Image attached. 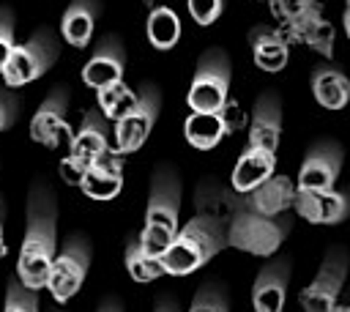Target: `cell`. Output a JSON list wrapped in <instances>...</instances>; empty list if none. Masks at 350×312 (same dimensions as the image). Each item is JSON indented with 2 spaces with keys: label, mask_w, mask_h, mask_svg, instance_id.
<instances>
[{
  "label": "cell",
  "mask_w": 350,
  "mask_h": 312,
  "mask_svg": "<svg viewBox=\"0 0 350 312\" xmlns=\"http://www.w3.org/2000/svg\"><path fill=\"white\" fill-rule=\"evenodd\" d=\"M230 96V57L224 49H208L200 55L186 101L191 112H221Z\"/></svg>",
  "instance_id": "obj_6"
},
{
  "label": "cell",
  "mask_w": 350,
  "mask_h": 312,
  "mask_svg": "<svg viewBox=\"0 0 350 312\" xmlns=\"http://www.w3.org/2000/svg\"><path fill=\"white\" fill-rule=\"evenodd\" d=\"M276 170V156L262 148H243L241 159L232 167V189L241 194L254 192L260 183H265Z\"/></svg>",
  "instance_id": "obj_18"
},
{
  "label": "cell",
  "mask_w": 350,
  "mask_h": 312,
  "mask_svg": "<svg viewBox=\"0 0 350 312\" xmlns=\"http://www.w3.org/2000/svg\"><path fill=\"white\" fill-rule=\"evenodd\" d=\"M98 312H123V309H120V304H118L115 298H107V301H101Z\"/></svg>",
  "instance_id": "obj_36"
},
{
  "label": "cell",
  "mask_w": 350,
  "mask_h": 312,
  "mask_svg": "<svg viewBox=\"0 0 350 312\" xmlns=\"http://www.w3.org/2000/svg\"><path fill=\"white\" fill-rule=\"evenodd\" d=\"M293 208L312 224H339L350 216V194L336 189H298Z\"/></svg>",
  "instance_id": "obj_12"
},
{
  "label": "cell",
  "mask_w": 350,
  "mask_h": 312,
  "mask_svg": "<svg viewBox=\"0 0 350 312\" xmlns=\"http://www.w3.org/2000/svg\"><path fill=\"white\" fill-rule=\"evenodd\" d=\"M178 211H180V181L178 172L170 164H161L153 172L150 181V197H148V208H145V224H142V244L156 252L164 255L170 249V244L178 235Z\"/></svg>",
  "instance_id": "obj_3"
},
{
  "label": "cell",
  "mask_w": 350,
  "mask_h": 312,
  "mask_svg": "<svg viewBox=\"0 0 350 312\" xmlns=\"http://www.w3.org/2000/svg\"><path fill=\"white\" fill-rule=\"evenodd\" d=\"M126 271H129L131 279H137V282H153V279H159L161 274H167L161 255L150 252V249L142 244L139 235L126 244Z\"/></svg>",
  "instance_id": "obj_25"
},
{
  "label": "cell",
  "mask_w": 350,
  "mask_h": 312,
  "mask_svg": "<svg viewBox=\"0 0 350 312\" xmlns=\"http://www.w3.org/2000/svg\"><path fill=\"white\" fill-rule=\"evenodd\" d=\"M19 107H22V101L11 90H3V96H0V129H11L14 126V118H16Z\"/></svg>",
  "instance_id": "obj_32"
},
{
  "label": "cell",
  "mask_w": 350,
  "mask_h": 312,
  "mask_svg": "<svg viewBox=\"0 0 350 312\" xmlns=\"http://www.w3.org/2000/svg\"><path fill=\"white\" fill-rule=\"evenodd\" d=\"M66 109H68V88L57 85L36 109L30 120V137L46 148H57L63 140H68L71 129L66 123Z\"/></svg>",
  "instance_id": "obj_11"
},
{
  "label": "cell",
  "mask_w": 350,
  "mask_h": 312,
  "mask_svg": "<svg viewBox=\"0 0 350 312\" xmlns=\"http://www.w3.org/2000/svg\"><path fill=\"white\" fill-rule=\"evenodd\" d=\"M295 192H298V186H293V181L287 175L273 172L265 183H260L254 192L246 194V205L265 216H279L295 205Z\"/></svg>",
  "instance_id": "obj_19"
},
{
  "label": "cell",
  "mask_w": 350,
  "mask_h": 312,
  "mask_svg": "<svg viewBox=\"0 0 350 312\" xmlns=\"http://www.w3.org/2000/svg\"><path fill=\"white\" fill-rule=\"evenodd\" d=\"M3 312H38V296L22 279H8L5 309Z\"/></svg>",
  "instance_id": "obj_28"
},
{
  "label": "cell",
  "mask_w": 350,
  "mask_h": 312,
  "mask_svg": "<svg viewBox=\"0 0 350 312\" xmlns=\"http://www.w3.org/2000/svg\"><path fill=\"white\" fill-rule=\"evenodd\" d=\"M252 57H254V66L262 71H282L287 66L290 49L276 30L257 27L252 30Z\"/></svg>",
  "instance_id": "obj_23"
},
{
  "label": "cell",
  "mask_w": 350,
  "mask_h": 312,
  "mask_svg": "<svg viewBox=\"0 0 350 312\" xmlns=\"http://www.w3.org/2000/svg\"><path fill=\"white\" fill-rule=\"evenodd\" d=\"M55 219H57V208H55L52 189L36 181L27 197V230H25L19 260H16V276L33 290L46 287L49 268L57 257Z\"/></svg>",
  "instance_id": "obj_1"
},
{
  "label": "cell",
  "mask_w": 350,
  "mask_h": 312,
  "mask_svg": "<svg viewBox=\"0 0 350 312\" xmlns=\"http://www.w3.org/2000/svg\"><path fill=\"white\" fill-rule=\"evenodd\" d=\"M227 246H230L227 224L208 213H194V219H189L178 230L175 241L161 255V260H164L167 274L186 276V274L197 271L200 265H205L213 255H219Z\"/></svg>",
  "instance_id": "obj_2"
},
{
  "label": "cell",
  "mask_w": 350,
  "mask_h": 312,
  "mask_svg": "<svg viewBox=\"0 0 350 312\" xmlns=\"http://www.w3.org/2000/svg\"><path fill=\"white\" fill-rule=\"evenodd\" d=\"M287 282H290V260L276 257L265 263L252 285V307L254 312H284L287 298Z\"/></svg>",
  "instance_id": "obj_13"
},
{
  "label": "cell",
  "mask_w": 350,
  "mask_h": 312,
  "mask_svg": "<svg viewBox=\"0 0 350 312\" xmlns=\"http://www.w3.org/2000/svg\"><path fill=\"white\" fill-rule=\"evenodd\" d=\"M96 16H98L96 0H71V5L63 11V22H60V33H63L66 44H71L77 49L88 47L93 38Z\"/></svg>",
  "instance_id": "obj_21"
},
{
  "label": "cell",
  "mask_w": 350,
  "mask_h": 312,
  "mask_svg": "<svg viewBox=\"0 0 350 312\" xmlns=\"http://www.w3.org/2000/svg\"><path fill=\"white\" fill-rule=\"evenodd\" d=\"M183 134H186L191 148L211 151L227 134V126H224L219 112H191L186 118V123H183Z\"/></svg>",
  "instance_id": "obj_24"
},
{
  "label": "cell",
  "mask_w": 350,
  "mask_h": 312,
  "mask_svg": "<svg viewBox=\"0 0 350 312\" xmlns=\"http://www.w3.org/2000/svg\"><path fill=\"white\" fill-rule=\"evenodd\" d=\"M137 101H139V93H134L123 79L107 88H98V109L104 112L107 120H120Z\"/></svg>",
  "instance_id": "obj_27"
},
{
  "label": "cell",
  "mask_w": 350,
  "mask_h": 312,
  "mask_svg": "<svg viewBox=\"0 0 350 312\" xmlns=\"http://www.w3.org/2000/svg\"><path fill=\"white\" fill-rule=\"evenodd\" d=\"M161 109V93L156 85H145L139 93V101L120 118L115 120V153H134L142 148L148 134L153 131V123Z\"/></svg>",
  "instance_id": "obj_9"
},
{
  "label": "cell",
  "mask_w": 350,
  "mask_h": 312,
  "mask_svg": "<svg viewBox=\"0 0 350 312\" xmlns=\"http://www.w3.org/2000/svg\"><path fill=\"white\" fill-rule=\"evenodd\" d=\"M123 66H126V55H123L120 41L115 36H107L96 47V52L88 57V63L82 66V79L90 88H107L123 79Z\"/></svg>",
  "instance_id": "obj_14"
},
{
  "label": "cell",
  "mask_w": 350,
  "mask_h": 312,
  "mask_svg": "<svg viewBox=\"0 0 350 312\" xmlns=\"http://www.w3.org/2000/svg\"><path fill=\"white\" fill-rule=\"evenodd\" d=\"M85 172H88V164H85V161H79V159H74V156H66V159L60 161V175H63V181H66V183L79 186V183H82V178H85Z\"/></svg>",
  "instance_id": "obj_33"
},
{
  "label": "cell",
  "mask_w": 350,
  "mask_h": 312,
  "mask_svg": "<svg viewBox=\"0 0 350 312\" xmlns=\"http://www.w3.org/2000/svg\"><path fill=\"white\" fill-rule=\"evenodd\" d=\"M0 49H3V60L16 49V44H14V16H11L8 8H3V14H0Z\"/></svg>",
  "instance_id": "obj_31"
},
{
  "label": "cell",
  "mask_w": 350,
  "mask_h": 312,
  "mask_svg": "<svg viewBox=\"0 0 350 312\" xmlns=\"http://www.w3.org/2000/svg\"><path fill=\"white\" fill-rule=\"evenodd\" d=\"M88 268H90V244L85 235H71L49 268L46 287H49L52 298L57 304H66L82 287Z\"/></svg>",
  "instance_id": "obj_8"
},
{
  "label": "cell",
  "mask_w": 350,
  "mask_h": 312,
  "mask_svg": "<svg viewBox=\"0 0 350 312\" xmlns=\"http://www.w3.org/2000/svg\"><path fill=\"white\" fill-rule=\"evenodd\" d=\"M189 312H230V304H227V293L221 285H202L189 307Z\"/></svg>",
  "instance_id": "obj_29"
},
{
  "label": "cell",
  "mask_w": 350,
  "mask_h": 312,
  "mask_svg": "<svg viewBox=\"0 0 350 312\" xmlns=\"http://www.w3.org/2000/svg\"><path fill=\"white\" fill-rule=\"evenodd\" d=\"M221 120H224V126H227V134L230 131H235L241 123H243V115H241V109H238V104H232V101H227L224 107H221Z\"/></svg>",
  "instance_id": "obj_34"
},
{
  "label": "cell",
  "mask_w": 350,
  "mask_h": 312,
  "mask_svg": "<svg viewBox=\"0 0 350 312\" xmlns=\"http://www.w3.org/2000/svg\"><path fill=\"white\" fill-rule=\"evenodd\" d=\"M243 205V194L235 189H227L221 183H216L213 178H205L197 192H194V208L197 213H208L224 224L232 222V216L238 213V208Z\"/></svg>",
  "instance_id": "obj_20"
},
{
  "label": "cell",
  "mask_w": 350,
  "mask_h": 312,
  "mask_svg": "<svg viewBox=\"0 0 350 312\" xmlns=\"http://www.w3.org/2000/svg\"><path fill=\"white\" fill-rule=\"evenodd\" d=\"M186 5L197 25H213L224 11V0H186Z\"/></svg>",
  "instance_id": "obj_30"
},
{
  "label": "cell",
  "mask_w": 350,
  "mask_h": 312,
  "mask_svg": "<svg viewBox=\"0 0 350 312\" xmlns=\"http://www.w3.org/2000/svg\"><path fill=\"white\" fill-rule=\"evenodd\" d=\"M109 126H107V118L101 109H90L85 118H82V126L79 131L71 137V145H68V156L85 161L88 167L93 161H98L101 156L109 153V137H107Z\"/></svg>",
  "instance_id": "obj_16"
},
{
  "label": "cell",
  "mask_w": 350,
  "mask_h": 312,
  "mask_svg": "<svg viewBox=\"0 0 350 312\" xmlns=\"http://www.w3.org/2000/svg\"><path fill=\"white\" fill-rule=\"evenodd\" d=\"M156 312H178V304L172 298H161L159 307H156Z\"/></svg>",
  "instance_id": "obj_35"
},
{
  "label": "cell",
  "mask_w": 350,
  "mask_h": 312,
  "mask_svg": "<svg viewBox=\"0 0 350 312\" xmlns=\"http://www.w3.org/2000/svg\"><path fill=\"white\" fill-rule=\"evenodd\" d=\"M60 44L52 27L36 30L25 44H16V49L0 63L3 66V79L8 88H22L33 79H38L44 71L52 68L57 60Z\"/></svg>",
  "instance_id": "obj_5"
},
{
  "label": "cell",
  "mask_w": 350,
  "mask_h": 312,
  "mask_svg": "<svg viewBox=\"0 0 350 312\" xmlns=\"http://www.w3.org/2000/svg\"><path fill=\"white\" fill-rule=\"evenodd\" d=\"M148 41L156 47V49H170L178 44L180 38V19L172 8L167 5H156L150 14H148Z\"/></svg>",
  "instance_id": "obj_26"
},
{
  "label": "cell",
  "mask_w": 350,
  "mask_h": 312,
  "mask_svg": "<svg viewBox=\"0 0 350 312\" xmlns=\"http://www.w3.org/2000/svg\"><path fill=\"white\" fill-rule=\"evenodd\" d=\"M290 227H293V219H287V213L265 216V213L249 208L246 194H243V205L227 224V238H230L232 249H241V252H249L257 257H268L282 246Z\"/></svg>",
  "instance_id": "obj_4"
},
{
  "label": "cell",
  "mask_w": 350,
  "mask_h": 312,
  "mask_svg": "<svg viewBox=\"0 0 350 312\" xmlns=\"http://www.w3.org/2000/svg\"><path fill=\"white\" fill-rule=\"evenodd\" d=\"M282 137V107L273 93H262L254 101L252 109V126H249V148H262L276 153Z\"/></svg>",
  "instance_id": "obj_15"
},
{
  "label": "cell",
  "mask_w": 350,
  "mask_h": 312,
  "mask_svg": "<svg viewBox=\"0 0 350 312\" xmlns=\"http://www.w3.org/2000/svg\"><path fill=\"white\" fill-rule=\"evenodd\" d=\"M347 268H350V255L342 246L328 249L312 285L301 290V312H334V307L339 304Z\"/></svg>",
  "instance_id": "obj_7"
},
{
  "label": "cell",
  "mask_w": 350,
  "mask_h": 312,
  "mask_svg": "<svg viewBox=\"0 0 350 312\" xmlns=\"http://www.w3.org/2000/svg\"><path fill=\"white\" fill-rule=\"evenodd\" d=\"M312 93L320 107L342 109L350 101V77L334 66H317L312 71Z\"/></svg>",
  "instance_id": "obj_22"
},
{
  "label": "cell",
  "mask_w": 350,
  "mask_h": 312,
  "mask_svg": "<svg viewBox=\"0 0 350 312\" xmlns=\"http://www.w3.org/2000/svg\"><path fill=\"white\" fill-rule=\"evenodd\" d=\"M342 170V145L334 140L314 142L298 170V189H334Z\"/></svg>",
  "instance_id": "obj_10"
},
{
  "label": "cell",
  "mask_w": 350,
  "mask_h": 312,
  "mask_svg": "<svg viewBox=\"0 0 350 312\" xmlns=\"http://www.w3.org/2000/svg\"><path fill=\"white\" fill-rule=\"evenodd\" d=\"M120 186H123V161H120V153H112V151L98 161H93L79 183V189L93 200H112L118 197Z\"/></svg>",
  "instance_id": "obj_17"
}]
</instances>
